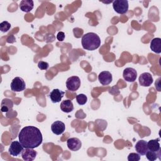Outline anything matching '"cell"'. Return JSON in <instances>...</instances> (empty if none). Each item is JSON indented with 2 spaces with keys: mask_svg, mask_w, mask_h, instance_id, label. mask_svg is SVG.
<instances>
[{
  "mask_svg": "<svg viewBox=\"0 0 161 161\" xmlns=\"http://www.w3.org/2000/svg\"><path fill=\"white\" fill-rule=\"evenodd\" d=\"M18 138L19 142L24 148H37L43 141L40 130L33 126L23 128L18 134Z\"/></svg>",
  "mask_w": 161,
  "mask_h": 161,
  "instance_id": "obj_1",
  "label": "cell"
},
{
  "mask_svg": "<svg viewBox=\"0 0 161 161\" xmlns=\"http://www.w3.org/2000/svg\"><path fill=\"white\" fill-rule=\"evenodd\" d=\"M81 43L83 48L87 50H94L101 45V40L96 33L89 32L83 35Z\"/></svg>",
  "mask_w": 161,
  "mask_h": 161,
  "instance_id": "obj_2",
  "label": "cell"
},
{
  "mask_svg": "<svg viewBox=\"0 0 161 161\" xmlns=\"http://www.w3.org/2000/svg\"><path fill=\"white\" fill-rule=\"evenodd\" d=\"M128 1L127 0H115L113 1V8L118 14H123L128 10Z\"/></svg>",
  "mask_w": 161,
  "mask_h": 161,
  "instance_id": "obj_3",
  "label": "cell"
},
{
  "mask_svg": "<svg viewBox=\"0 0 161 161\" xmlns=\"http://www.w3.org/2000/svg\"><path fill=\"white\" fill-rule=\"evenodd\" d=\"M80 80L77 76H72L67 79L66 81V87L69 91L75 92L80 87Z\"/></svg>",
  "mask_w": 161,
  "mask_h": 161,
  "instance_id": "obj_4",
  "label": "cell"
},
{
  "mask_svg": "<svg viewBox=\"0 0 161 161\" xmlns=\"http://www.w3.org/2000/svg\"><path fill=\"white\" fill-rule=\"evenodd\" d=\"M26 88V84L24 80L19 77H16L12 80L11 89L14 92H21Z\"/></svg>",
  "mask_w": 161,
  "mask_h": 161,
  "instance_id": "obj_5",
  "label": "cell"
},
{
  "mask_svg": "<svg viewBox=\"0 0 161 161\" xmlns=\"http://www.w3.org/2000/svg\"><path fill=\"white\" fill-rule=\"evenodd\" d=\"M24 148H25L23 147L19 142L13 141L10 144L8 151L11 155L13 157H17L22 152Z\"/></svg>",
  "mask_w": 161,
  "mask_h": 161,
  "instance_id": "obj_6",
  "label": "cell"
},
{
  "mask_svg": "<svg viewBox=\"0 0 161 161\" xmlns=\"http://www.w3.org/2000/svg\"><path fill=\"white\" fill-rule=\"evenodd\" d=\"M123 76L126 81L133 82L137 77V72L133 68L127 67L124 69L123 72Z\"/></svg>",
  "mask_w": 161,
  "mask_h": 161,
  "instance_id": "obj_7",
  "label": "cell"
},
{
  "mask_svg": "<svg viewBox=\"0 0 161 161\" xmlns=\"http://www.w3.org/2000/svg\"><path fill=\"white\" fill-rule=\"evenodd\" d=\"M140 86L143 87H148L153 83V77L151 74L148 72L142 73L138 79Z\"/></svg>",
  "mask_w": 161,
  "mask_h": 161,
  "instance_id": "obj_8",
  "label": "cell"
},
{
  "mask_svg": "<svg viewBox=\"0 0 161 161\" xmlns=\"http://www.w3.org/2000/svg\"><path fill=\"white\" fill-rule=\"evenodd\" d=\"M37 155V152L33 148H25L21 152V157L25 161L33 160Z\"/></svg>",
  "mask_w": 161,
  "mask_h": 161,
  "instance_id": "obj_9",
  "label": "cell"
},
{
  "mask_svg": "<svg viewBox=\"0 0 161 161\" xmlns=\"http://www.w3.org/2000/svg\"><path fill=\"white\" fill-rule=\"evenodd\" d=\"M67 145L72 151H77L82 147V142L78 138H70L67 140Z\"/></svg>",
  "mask_w": 161,
  "mask_h": 161,
  "instance_id": "obj_10",
  "label": "cell"
},
{
  "mask_svg": "<svg viewBox=\"0 0 161 161\" xmlns=\"http://www.w3.org/2000/svg\"><path fill=\"white\" fill-rule=\"evenodd\" d=\"M98 80L102 85L107 86L112 82V74L109 71H103L99 74Z\"/></svg>",
  "mask_w": 161,
  "mask_h": 161,
  "instance_id": "obj_11",
  "label": "cell"
},
{
  "mask_svg": "<svg viewBox=\"0 0 161 161\" xmlns=\"http://www.w3.org/2000/svg\"><path fill=\"white\" fill-rule=\"evenodd\" d=\"M65 129V124L60 121H56L53 122L51 125L52 131L57 135L62 134L64 132Z\"/></svg>",
  "mask_w": 161,
  "mask_h": 161,
  "instance_id": "obj_12",
  "label": "cell"
},
{
  "mask_svg": "<svg viewBox=\"0 0 161 161\" xmlns=\"http://www.w3.org/2000/svg\"><path fill=\"white\" fill-rule=\"evenodd\" d=\"M64 94H65V92L62 91L58 89H54L50 92L49 94V97L52 103H57L61 101L62 98L64 96Z\"/></svg>",
  "mask_w": 161,
  "mask_h": 161,
  "instance_id": "obj_13",
  "label": "cell"
},
{
  "mask_svg": "<svg viewBox=\"0 0 161 161\" xmlns=\"http://www.w3.org/2000/svg\"><path fill=\"white\" fill-rule=\"evenodd\" d=\"M135 150L139 155H145L147 152L148 150L147 142L143 140L138 141L135 145Z\"/></svg>",
  "mask_w": 161,
  "mask_h": 161,
  "instance_id": "obj_14",
  "label": "cell"
},
{
  "mask_svg": "<svg viewBox=\"0 0 161 161\" xmlns=\"http://www.w3.org/2000/svg\"><path fill=\"white\" fill-rule=\"evenodd\" d=\"M34 6V3L32 0H22L19 5L20 9L26 13H28L31 11Z\"/></svg>",
  "mask_w": 161,
  "mask_h": 161,
  "instance_id": "obj_15",
  "label": "cell"
},
{
  "mask_svg": "<svg viewBox=\"0 0 161 161\" xmlns=\"http://www.w3.org/2000/svg\"><path fill=\"white\" fill-rule=\"evenodd\" d=\"M150 48L151 50L156 53H161V38H155L152 40L150 42Z\"/></svg>",
  "mask_w": 161,
  "mask_h": 161,
  "instance_id": "obj_16",
  "label": "cell"
},
{
  "mask_svg": "<svg viewBox=\"0 0 161 161\" xmlns=\"http://www.w3.org/2000/svg\"><path fill=\"white\" fill-rule=\"evenodd\" d=\"M60 109L64 113H70L74 109V105L70 99H66L62 101L60 105Z\"/></svg>",
  "mask_w": 161,
  "mask_h": 161,
  "instance_id": "obj_17",
  "label": "cell"
},
{
  "mask_svg": "<svg viewBox=\"0 0 161 161\" xmlns=\"http://www.w3.org/2000/svg\"><path fill=\"white\" fill-rule=\"evenodd\" d=\"M159 138L155 140H150L147 142L148 150L158 152L160 150V145L159 143Z\"/></svg>",
  "mask_w": 161,
  "mask_h": 161,
  "instance_id": "obj_18",
  "label": "cell"
},
{
  "mask_svg": "<svg viewBox=\"0 0 161 161\" xmlns=\"http://www.w3.org/2000/svg\"><path fill=\"white\" fill-rule=\"evenodd\" d=\"M8 105L13 106V103H12L11 100H9L8 99H3L2 101V103H1V106H2L1 111L3 112H8L9 111V109L10 108V107L8 106Z\"/></svg>",
  "mask_w": 161,
  "mask_h": 161,
  "instance_id": "obj_19",
  "label": "cell"
},
{
  "mask_svg": "<svg viewBox=\"0 0 161 161\" xmlns=\"http://www.w3.org/2000/svg\"><path fill=\"white\" fill-rule=\"evenodd\" d=\"M147 159L150 161H154L156 159H157L158 156L160 155V154H158L157 152H152L150 150H148L145 154Z\"/></svg>",
  "mask_w": 161,
  "mask_h": 161,
  "instance_id": "obj_20",
  "label": "cell"
},
{
  "mask_svg": "<svg viewBox=\"0 0 161 161\" xmlns=\"http://www.w3.org/2000/svg\"><path fill=\"white\" fill-rule=\"evenodd\" d=\"M76 101L79 105H84L87 103V97L85 94H80L76 96Z\"/></svg>",
  "mask_w": 161,
  "mask_h": 161,
  "instance_id": "obj_21",
  "label": "cell"
},
{
  "mask_svg": "<svg viewBox=\"0 0 161 161\" xmlns=\"http://www.w3.org/2000/svg\"><path fill=\"white\" fill-rule=\"evenodd\" d=\"M11 24L7 21H4L0 24V30L2 32H7L11 28Z\"/></svg>",
  "mask_w": 161,
  "mask_h": 161,
  "instance_id": "obj_22",
  "label": "cell"
},
{
  "mask_svg": "<svg viewBox=\"0 0 161 161\" xmlns=\"http://www.w3.org/2000/svg\"><path fill=\"white\" fill-rule=\"evenodd\" d=\"M140 156L139 154L136 153H130L128 156V161H139Z\"/></svg>",
  "mask_w": 161,
  "mask_h": 161,
  "instance_id": "obj_23",
  "label": "cell"
},
{
  "mask_svg": "<svg viewBox=\"0 0 161 161\" xmlns=\"http://www.w3.org/2000/svg\"><path fill=\"white\" fill-rule=\"evenodd\" d=\"M38 67L40 70H47L49 67V64L47 62L41 60V61L38 62Z\"/></svg>",
  "mask_w": 161,
  "mask_h": 161,
  "instance_id": "obj_24",
  "label": "cell"
},
{
  "mask_svg": "<svg viewBox=\"0 0 161 161\" xmlns=\"http://www.w3.org/2000/svg\"><path fill=\"white\" fill-rule=\"evenodd\" d=\"M57 38L58 41L62 42L65 38V33L63 31H59L57 35Z\"/></svg>",
  "mask_w": 161,
  "mask_h": 161,
  "instance_id": "obj_25",
  "label": "cell"
}]
</instances>
